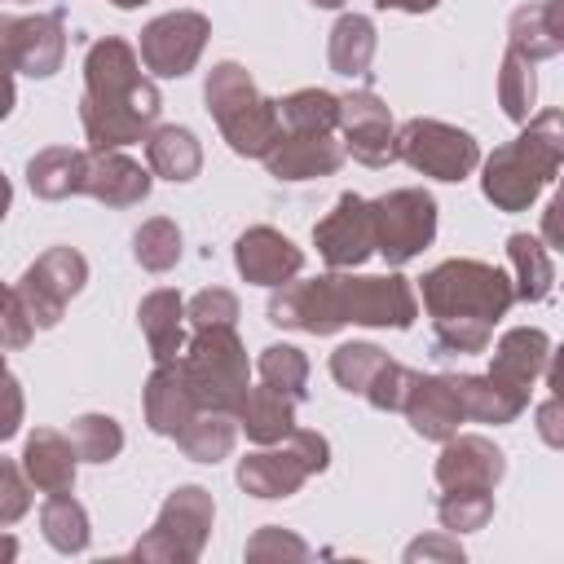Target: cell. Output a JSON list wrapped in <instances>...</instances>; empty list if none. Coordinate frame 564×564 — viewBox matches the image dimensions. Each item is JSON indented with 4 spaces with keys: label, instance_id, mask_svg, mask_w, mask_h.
Wrapping results in <instances>:
<instances>
[{
    "label": "cell",
    "instance_id": "30",
    "mask_svg": "<svg viewBox=\"0 0 564 564\" xmlns=\"http://www.w3.org/2000/svg\"><path fill=\"white\" fill-rule=\"evenodd\" d=\"M375 22L366 13H344L335 26H330V40H326V62L335 75L344 79H366L370 75V62H375Z\"/></svg>",
    "mask_w": 564,
    "mask_h": 564
},
{
    "label": "cell",
    "instance_id": "38",
    "mask_svg": "<svg viewBox=\"0 0 564 564\" xmlns=\"http://www.w3.org/2000/svg\"><path fill=\"white\" fill-rule=\"evenodd\" d=\"M132 256H137V264L145 273L176 269V260H181V229H176V220H167V216L141 220V229L132 234Z\"/></svg>",
    "mask_w": 564,
    "mask_h": 564
},
{
    "label": "cell",
    "instance_id": "14",
    "mask_svg": "<svg viewBox=\"0 0 564 564\" xmlns=\"http://www.w3.org/2000/svg\"><path fill=\"white\" fill-rule=\"evenodd\" d=\"M313 247L330 269H357L375 256V207L361 194H339L335 207L313 225Z\"/></svg>",
    "mask_w": 564,
    "mask_h": 564
},
{
    "label": "cell",
    "instance_id": "54",
    "mask_svg": "<svg viewBox=\"0 0 564 564\" xmlns=\"http://www.w3.org/2000/svg\"><path fill=\"white\" fill-rule=\"evenodd\" d=\"M9 203H13V185H9V176L0 172V220L9 216Z\"/></svg>",
    "mask_w": 564,
    "mask_h": 564
},
{
    "label": "cell",
    "instance_id": "35",
    "mask_svg": "<svg viewBox=\"0 0 564 564\" xmlns=\"http://www.w3.org/2000/svg\"><path fill=\"white\" fill-rule=\"evenodd\" d=\"M278 123L286 132H335L339 97L326 88H295V93L278 97Z\"/></svg>",
    "mask_w": 564,
    "mask_h": 564
},
{
    "label": "cell",
    "instance_id": "45",
    "mask_svg": "<svg viewBox=\"0 0 564 564\" xmlns=\"http://www.w3.org/2000/svg\"><path fill=\"white\" fill-rule=\"evenodd\" d=\"M31 511V480L13 458H0V529L18 524Z\"/></svg>",
    "mask_w": 564,
    "mask_h": 564
},
{
    "label": "cell",
    "instance_id": "50",
    "mask_svg": "<svg viewBox=\"0 0 564 564\" xmlns=\"http://www.w3.org/2000/svg\"><path fill=\"white\" fill-rule=\"evenodd\" d=\"M538 432H542L546 445H560V441H564V432H560V397H546V401H542V410H538Z\"/></svg>",
    "mask_w": 564,
    "mask_h": 564
},
{
    "label": "cell",
    "instance_id": "36",
    "mask_svg": "<svg viewBox=\"0 0 564 564\" xmlns=\"http://www.w3.org/2000/svg\"><path fill=\"white\" fill-rule=\"evenodd\" d=\"M256 375H260L264 388L282 392V397L295 401V405L308 397V357H304V348H295V344H269V348H260Z\"/></svg>",
    "mask_w": 564,
    "mask_h": 564
},
{
    "label": "cell",
    "instance_id": "43",
    "mask_svg": "<svg viewBox=\"0 0 564 564\" xmlns=\"http://www.w3.org/2000/svg\"><path fill=\"white\" fill-rule=\"evenodd\" d=\"M189 326H234L238 322V295L225 286H207L185 304Z\"/></svg>",
    "mask_w": 564,
    "mask_h": 564
},
{
    "label": "cell",
    "instance_id": "33",
    "mask_svg": "<svg viewBox=\"0 0 564 564\" xmlns=\"http://www.w3.org/2000/svg\"><path fill=\"white\" fill-rule=\"evenodd\" d=\"M172 441L194 463H220V458H229V449L238 441V419L220 414V410H198Z\"/></svg>",
    "mask_w": 564,
    "mask_h": 564
},
{
    "label": "cell",
    "instance_id": "40",
    "mask_svg": "<svg viewBox=\"0 0 564 564\" xmlns=\"http://www.w3.org/2000/svg\"><path fill=\"white\" fill-rule=\"evenodd\" d=\"M436 520L449 533H476L494 520V489H445L436 498Z\"/></svg>",
    "mask_w": 564,
    "mask_h": 564
},
{
    "label": "cell",
    "instance_id": "8",
    "mask_svg": "<svg viewBox=\"0 0 564 564\" xmlns=\"http://www.w3.org/2000/svg\"><path fill=\"white\" fill-rule=\"evenodd\" d=\"M397 159L432 181H463L480 167V145L445 119H405L397 128Z\"/></svg>",
    "mask_w": 564,
    "mask_h": 564
},
{
    "label": "cell",
    "instance_id": "41",
    "mask_svg": "<svg viewBox=\"0 0 564 564\" xmlns=\"http://www.w3.org/2000/svg\"><path fill=\"white\" fill-rule=\"evenodd\" d=\"M70 445H75L79 463H110L123 449V427L110 414H79L70 423Z\"/></svg>",
    "mask_w": 564,
    "mask_h": 564
},
{
    "label": "cell",
    "instance_id": "20",
    "mask_svg": "<svg viewBox=\"0 0 564 564\" xmlns=\"http://www.w3.org/2000/svg\"><path fill=\"white\" fill-rule=\"evenodd\" d=\"M150 185H154V176L123 150H88V163H84L88 198H97L106 207H132V203L150 198Z\"/></svg>",
    "mask_w": 564,
    "mask_h": 564
},
{
    "label": "cell",
    "instance_id": "29",
    "mask_svg": "<svg viewBox=\"0 0 564 564\" xmlns=\"http://www.w3.org/2000/svg\"><path fill=\"white\" fill-rule=\"evenodd\" d=\"M145 163L163 181H194L203 172V145L181 123H159L145 132Z\"/></svg>",
    "mask_w": 564,
    "mask_h": 564
},
{
    "label": "cell",
    "instance_id": "51",
    "mask_svg": "<svg viewBox=\"0 0 564 564\" xmlns=\"http://www.w3.org/2000/svg\"><path fill=\"white\" fill-rule=\"evenodd\" d=\"M13 101H18V93H13V62H9L4 40H0V119H9Z\"/></svg>",
    "mask_w": 564,
    "mask_h": 564
},
{
    "label": "cell",
    "instance_id": "47",
    "mask_svg": "<svg viewBox=\"0 0 564 564\" xmlns=\"http://www.w3.org/2000/svg\"><path fill=\"white\" fill-rule=\"evenodd\" d=\"M286 445L304 458V467H308L313 476L330 467V441H326L322 432H313V427H291V432H286Z\"/></svg>",
    "mask_w": 564,
    "mask_h": 564
},
{
    "label": "cell",
    "instance_id": "23",
    "mask_svg": "<svg viewBox=\"0 0 564 564\" xmlns=\"http://www.w3.org/2000/svg\"><path fill=\"white\" fill-rule=\"evenodd\" d=\"M141 410H145V427L159 436H176L198 414V401H194L176 361H154L145 392H141Z\"/></svg>",
    "mask_w": 564,
    "mask_h": 564
},
{
    "label": "cell",
    "instance_id": "26",
    "mask_svg": "<svg viewBox=\"0 0 564 564\" xmlns=\"http://www.w3.org/2000/svg\"><path fill=\"white\" fill-rule=\"evenodd\" d=\"M137 322H141V335H145L154 361H176L181 357V348H185V300L172 286L150 291L137 304Z\"/></svg>",
    "mask_w": 564,
    "mask_h": 564
},
{
    "label": "cell",
    "instance_id": "16",
    "mask_svg": "<svg viewBox=\"0 0 564 564\" xmlns=\"http://www.w3.org/2000/svg\"><path fill=\"white\" fill-rule=\"evenodd\" d=\"M507 476V454L480 432H454L441 441L436 454V485L441 489H494Z\"/></svg>",
    "mask_w": 564,
    "mask_h": 564
},
{
    "label": "cell",
    "instance_id": "7",
    "mask_svg": "<svg viewBox=\"0 0 564 564\" xmlns=\"http://www.w3.org/2000/svg\"><path fill=\"white\" fill-rule=\"evenodd\" d=\"M375 207V256H383L392 269L423 256L436 238V198L427 189H388L370 198Z\"/></svg>",
    "mask_w": 564,
    "mask_h": 564
},
{
    "label": "cell",
    "instance_id": "24",
    "mask_svg": "<svg viewBox=\"0 0 564 564\" xmlns=\"http://www.w3.org/2000/svg\"><path fill=\"white\" fill-rule=\"evenodd\" d=\"M507 48L529 57V62L560 57L564 53V0L520 4L507 22Z\"/></svg>",
    "mask_w": 564,
    "mask_h": 564
},
{
    "label": "cell",
    "instance_id": "49",
    "mask_svg": "<svg viewBox=\"0 0 564 564\" xmlns=\"http://www.w3.org/2000/svg\"><path fill=\"white\" fill-rule=\"evenodd\" d=\"M405 560H410V564H419V560H445V564H463V546H458V538L445 529V533H432V538H414V542L405 546Z\"/></svg>",
    "mask_w": 564,
    "mask_h": 564
},
{
    "label": "cell",
    "instance_id": "4",
    "mask_svg": "<svg viewBox=\"0 0 564 564\" xmlns=\"http://www.w3.org/2000/svg\"><path fill=\"white\" fill-rule=\"evenodd\" d=\"M203 101H207V115L216 119L220 137L229 141L234 154L242 159H264L282 132L278 123V101L264 97L256 88V79L247 75V66L238 62H216L207 70V84H203Z\"/></svg>",
    "mask_w": 564,
    "mask_h": 564
},
{
    "label": "cell",
    "instance_id": "18",
    "mask_svg": "<svg viewBox=\"0 0 564 564\" xmlns=\"http://www.w3.org/2000/svg\"><path fill=\"white\" fill-rule=\"evenodd\" d=\"M344 163V145L335 141V132H278L273 150L264 154L269 176L278 181H313V176H330Z\"/></svg>",
    "mask_w": 564,
    "mask_h": 564
},
{
    "label": "cell",
    "instance_id": "37",
    "mask_svg": "<svg viewBox=\"0 0 564 564\" xmlns=\"http://www.w3.org/2000/svg\"><path fill=\"white\" fill-rule=\"evenodd\" d=\"M498 101H502V115L524 123L533 119L538 110V75H533V62L520 57V53H502V66H498Z\"/></svg>",
    "mask_w": 564,
    "mask_h": 564
},
{
    "label": "cell",
    "instance_id": "34",
    "mask_svg": "<svg viewBox=\"0 0 564 564\" xmlns=\"http://www.w3.org/2000/svg\"><path fill=\"white\" fill-rule=\"evenodd\" d=\"M40 529H44V542L62 555H79L88 551V511L79 498H70V489H57L44 498L40 507Z\"/></svg>",
    "mask_w": 564,
    "mask_h": 564
},
{
    "label": "cell",
    "instance_id": "11",
    "mask_svg": "<svg viewBox=\"0 0 564 564\" xmlns=\"http://www.w3.org/2000/svg\"><path fill=\"white\" fill-rule=\"evenodd\" d=\"M207 35H212V22L207 13L198 9H172L154 22L141 26V44H137V57L150 75L159 79H181L198 66L203 48H207Z\"/></svg>",
    "mask_w": 564,
    "mask_h": 564
},
{
    "label": "cell",
    "instance_id": "19",
    "mask_svg": "<svg viewBox=\"0 0 564 564\" xmlns=\"http://www.w3.org/2000/svg\"><path fill=\"white\" fill-rule=\"evenodd\" d=\"M546 366H551V335L538 330V326H511V330H502V339L494 344L489 379L529 397L533 383L546 375Z\"/></svg>",
    "mask_w": 564,
    "mask_h": 564
},
{
    "label": "cell",
    "instance_id": "55",
    "mask_svg": "<svg viewBox=\"0 0 564 564\" xmlns=\"http://www.w3.org/2000/svg\"><path fill=\"white\" fill-rule=\"evenodd\" d=\"M115 9H141V4H150V0H110Z\"/></svg>",
    "mask_w": 564,
    "mask_h": 564
},
{
    "label": "cell",
    "instance_id": "13",
    "mask_svg": "<svg viewBox=\"0 0 564 564\" xmlns=\"http://www.w3.org/2000/svg\"><path fill=\"white\" fill-rule=\"evenodd\" d=\"M339 132H344V154H352L366 167H388L397 163V123L392 110L379 93L352 88L339 97Z\"/></svg>",
    "mask_w": 564,
    "mask_h": 564
},
{
    "label": "cell",
    "instance_id": "32",
    "mask_svg": "<svg viewBox=\"0 0 564 564\" xmlns=\"http://www.w3.org/2000/svg\"><path fill=\"white\" fill-rule=\"evenodd\" d=\"M507 260H511V286L516 300L524 304H542L555 286V260L551 247H542L533 234H511L507 238Z\"/></svg>",
    "mask_w": 564,
    "mask_h": 564
},
{
    "label": "cell",
    "instance_id": "12",
    "mask_svg": "<svg viewBox=\"0 0 564 564\" xmlns=\"http://www.w3.org/2000/svg\"><path fill=\"white\" fill-rule=\"evenodd\" d=\"M269 322L282 330H304V335H335L344 330V300H339V273H317V278H291L273 286L269 295Z\"/></svg>",
    "mask_w": 564,
    "mask_h": 564
},
{
    "label": "cell",
    "instance_id": "22",
    "mask_svg": "<svg viewBox=\"0 0 564 564\" xmlns=\"http://www.w3.org/2000/svg\"><path fill=\"white\" fill-rule=\"evenodd\" d=\"M401 414L410 419V427L423 441H445L458 432V423H467L463 405L449 388V375H414V383L401 401Z\"/></svg>",
    "mask_w": 564,
    "mask_h": 564
},
{
    "label": "cell",
    "instance_id": "48",
    "mask_svg": "<svg viewBox=\"0 0 564 564\" xmlns=\"http://www.w3.org/2000/svg\"><path fill=\"white\" fill-rule=\"evenodd\" d=\"M22 414H26V397H22V383L4 370L0 375V441H13L18 427H22Z\"/></svg>",
    "mask_w": 564,
    "mask_h": 564
},
{
    "label": "cell",
    "instance_id": "31",
    "mask_svg": "<svg viewBox=\"0 0 564 564\" xmlns=\"http://www.w3.org/2000/svg\"><path fill=\"white\" fill-rule=\"evenodd\" d=\"M234 419H238V427L247 432L251 445H278L295 427V401H286L282 392L260 383V388H247V397L234 410Z\"/></svg>",
    "mask_w": 564,
    "mask_h": 564
},
{
    "label": "cell",
    "instance_id": "39",
    "mask_svg": "<svg viewBox=\"0 0 564 564\" xmlns=\"http://www.w3.org/2000/svg\"><path fill=\"white\" fill-rule=\"evenodd\" d=\"M383 361H388V352L379 348V344H366V339H352V344H339L335 352H330V379L344 388V392H366L370 388V379L383 370Z\"/></svg>",
    "mask_w": 564,
    "mask_h": 564
},
{
    "label": "cell",
    "instance_id": "5",
    "mask_svg": "<svg viewBox=\"0 0 564 564\" xmlns=\"http://www.w3.org/2000/svg\"><path fill=\"white\" fill-rule=\"evenodd\" d=\"M198 410L234 414L251 388V361L234 326H194L176 357Z\"/></svg>",
    "mask_w": 564,
    "mask_h": 564
},
{
    "label": "cell",
    "instance_id": "3",
    "mask_svg": "<svg viewBox=\"0 0 564 564\" xmlns=\"http://www.w3.org/2000/svg\"><path fill=\"white\" fill-rule=\"evenodd\" d=\"M564 163V115L551 106L524 119V132L480 159V189L498 212H529Z\"/></svg>",
    "mask_w": 564,
    "mask_h": 564
},
{
    "label": "cell",
    "instance_id": "56",
    "mask_svg": "<svg viewBox=\"0 0 564 564\" xmlns=\"http://www.w3.org/2000/svg\"><path fill=\"white\" fill-rule=\"evenodd\" d=\"M308 4H317V9H339L344 0H308Z\"/></svg>",
    "mask_w": 564,
    "mask_h": 564
},
{
    "label": "cell",
    "instance_id": "52",
    "mask_svg": "<svg viewBox=\"0 0 564 564\" xmlns=\"http://www.w3.org/2000/svg\"><path fill=\"white\" fill-rule=\"evenodd\" d=\"M379 9H401V13H432L441 0H375Z\"/></svg>",
    "mask_w": 564,
    "mask_h": 564
},
{
    "label": "cell",
    "instance_id": "21",
    "mask_svg": "<svg viewBox=\"0 0 564 564\" xmlns=\"http://www.w3.org/2000/svg\"><path fill=\"white\" fill-rule=\"evenodd\" d=\"M308 476H313V471L304 467V458H300L286 441L260 445V449H251L247 458H238V485H242V494L264 498V502L300 494V485H304Z\"/></svg>",
    "mask_w": 564,
    "mask_h": 564
},
{
    "label": "cell",
    "instance_id": "25",
    "mask_svg": "<svg viewBox=\"0 0 564 564\" xmlns=\"http://www.w3.org/2000/svg\"><path fill=\"white\" fill-rule=\"evenodd\" d=\"M75 467H79V454L70 445V436H62L57 427H35L22 445V471L31 480V489L40 494H57V489H70L75 485Z\"/></svg>",
    "mask_w": 564,
    "mask_h": 564
},
{
    "label": "cell",
    "instance_id": "17",
    "mask_svg": "<svg viewBox=\"0 0 564 564\" xmlns=\"http://www.w3.org/2000/svg\"><path fill=\"white\" fill-rule=\"evenodd\" d=\"M234 264H238V273H242L247 282L273 291V286H282V282L300 278L304 251H300L282 229H273V225H251V229L238 234V242H234Z\"/></svg>",
    "mask_w": 564,
    "mask_h": 564
},
{
    "label": "cell",
    "instance_id": "15",
    "mask_svg": "<svg viewBox=\"0 0 564 564\" xmlns=\"http://www.w3.org/2000/svg\"><path fill=\"white\" fill-rule=\"evenodd\" d=\"M0 40H4L13 70H22L31 79H48L62 70V57H66V18H62V9L26 13V18L0 13Z\"/></svg>",
    "mask_w": 564,
    "mask_h": 564
},
{
    "label": "cell",
    "instance_id": "42",
    "mask_svg": "<svg viewBox=\"0 0 564 564\" xmlns=\"http://www.w3.org/2000/svg\"><path fill=\"white\" fill-rule=\"evenodd\" d=\"M247 560H308V542L282 524H260L247 538Z\"/></svg>",
    "mask_w": 564,
    "mask_h": 564
},
{
    "label": "cell",
    "instance_id": "53",
    "mask_svg": "<svg viewBox=\"0 0 564 564\" xmlns=\"http://www.w3.org/2000/svg\"><path fill=\"white\" fill-rule=\"evenodd\" d=\"M18 555V538L13 533H0V564H9Z\"/></svg>",
    "mask_w": 564,
    "mask_h": 564
},
{
    "label": "cell",
    "instance_id": "28",
    "mask_svg": "<svg viewBox=\"0 0 564 564\" xmlns=\"http://www.w3.org/2000/svg\"><path fill=\"white\" fill-rule=\"evenodd\" d=\"M84 163H88V150L44 145V150L31 154V163H26V185H31L35 198L62 203V198H70V194H84Z\"/></svg>",
    "mask_w": 564,
    "mask_h": 564
},
{
    "label": "cell",
    "instance_id": "6",
    "mask_svg": "<svg viewBox=\"0 0 564 564\" xmlns=\"http://www.w3.org/2000/svg\"><path fill=\"white\" fill-rule=\"evenodd\" d=\"M212 520H216V502L203 485H176L154 524L141 533V542L132 546V560H154V564H194L212 538Z\"/></svg>",
    "mask_w": 564,
    "mask_h": 564
},
{
    "label": "cell",
    "instance_id": "10",
    "mask_svg": "<svg viewBox=\"0 0 564 564\" xmlns=\"http://www.w3.org/2000/svg\"><path fill=\"white\" fill-rule=\"evenodd\" d=\"M339 273V300H344V322L348 326H379V330H410L419 317V295L414 282L401 273H352V269H335Z\"/></svg>",
    "mask_w": 564,
    "mask_h": 564
},
{
    "label": "cell",
    "instance_id": "2",
    "mask_svg": "<svg viewBox=\"0 0 564 564\" xmlns=\"http://www.w3.org/2000/svg\"><path fill=\"white\" fill-rule=\"evenodd\" d=\"M432 317V344L436 352H485L494 326L511 313L516 286L511 278L489 260H441L427 269L414 286Z\"/></svg>",
    "mask_w": 564,
    "mask_h": 564
},
{
    "label": "cell",
    "instance_id": "9",
    "mask_svg": "<svg viewBox=\"0 0 564 564\" xmlns=\"http://www.w3.org/2000/svg\"><path fill=\"white\" fill-rule=\"evenodd\" d=\"M88 282V260L75 251V247H48L44 256H35L26 264V273L13 282L35 330H53L66 313V304L84 291Z\"/></svg>",
    "mask_w": 564,
    "mask_h": 564
},
{
    "label": "cell",
    "instance_id": "57",
    "mask_svg": "<svg viewBox=\"0 0 564 564\" xmlns=\"http://www.w3.org/2000/svg\"><path fill=\"white\" fill-rule=\"evenodd\" d=\"M4 370H9V366H4V352H0V375H4Z\"/></svg>",
    "mask_w": 564,
    "mask_h": 564
},
{
    "label": "cell",
    "instance_id": "1",
    "mask_svg": "<svg viewBox=\"0 0 564 564\" xmlns=\"http://www.w3.org/2000/svg\"><path fill=\"white\" fill-rule=\"evenodd\" d=\"M159 110H163V97L154 79L141 70V57L128 40L106 35L88 44L84 97H79V123H84L88 150H123L132 141H145Z\"/></svg>",
    "mask_w": 564,
    "mask_h": 564
},
{
    "label": "cell",
    "instance_id": "27",
    "mask_svg": "<svg viewBox=\"0 0 564 564\" xmlns=\"http://www.w3.org/2000/svg\"><path fill=\"white\" fill-rule=\"evenodd\" d=\"M449 388L463 405V419H476V423H516L524 410H529V397L516 392V388H502L494 383L489 375H449Z\"/></svg>",
    "mask_w": 564,
    "mask_h": 564
},
{
    "label": "cell",
    "instance_id": "44",
    "mask_svg": "<svg viewBox=\"0 0 564 564\" xmlns=\"http://www.w3.org/2000/svg\"><path fill=\"white\" fill-rule=\"evenodd\" d=\"M414 375H419V370H410V366H401V361H392V357H388V361H383V370L370 379V388H366L361 397H366L375 410H388V414H392V410H401V401H405V392H410Z\"/></svg>",
    "mask_w": 564,
    "mask_h": 564
},
{
    "label": "cell",
    "instance_id": "46",
    "mask_svg": "<svg viewBox=\"0 0 564 564\" xmlns=\"http://www.w3.org/2000/svg\"><path fill=\"white\" fill-rule=\"evenodd\" d=\"M31 335H35V322H31L18 286L0 282V348H26Z\"/></svg>",
    "mask_w": 564,
    "mask_h": 564
}]
</instances>
